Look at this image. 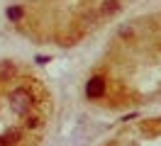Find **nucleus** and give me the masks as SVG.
<instances>
[{"instance_id": "obj_1", "label": "nucleus", "mask_w": 161, "mask_h": 146, "mask_svg": "<svg viewBox=\"0 0 161 146\" xmlns=\"http://www.w3.org/2000/svg\"><path fill=\"white\" fill-rule=\"evenodd\" d=\"M32 102H34V100H32V93L27 90V88H17V90L10 93V107H12L15 115L25 117L32 110Z\"/></svg>"}, {"instance_id": "obj_2", "label": "nucleus", "mask_w": 161, "mask_h": 146, "mask_svg": "<svg viewBox=\"0 0 161 146\" xmlns=\"http://www.w3.org/2000/svg\"><path fill=\"white\" fill-rule=\"evenodd\" d=\"M86 95L88 97H103L105 95V80L100 76H93L88 80V85H86Z\"/></svg>"}, {"instance_id": "obj_3", "label": "nucleus", "mask_w": 161, "mask_h": 146, "mask_svg": "<svg viewBox=\"0 0 161 146\" xmlns=\"http://www.w3.org/2000/svg\"><path fill=\"white\" fill-rule=\"evenodd\" d=\"M117 10H120V3H117V0H105V3H103L100 15H103V17H110V15H115Z\"/></svg>"}, {"instance_id": "obj_4", "label": "nucleus", "mask_w": 161, "mask_h": 146, "mask_svg": "<svg viewBox=\"0 0 161 146\" xmlns=\"http://www.w3.org/2000/svg\"><path fill=\"white\" fill-rule=\"evenodd\" d=\"M17 139H20V134H17V132H8V134L3 136V141H5V146H12L15 141H17Z\"/></svg>"}, {"instance_id": "obj_5", "label": "nucleus", "mask_w": 161, "mask_h": 146, "mask_svg": "<svg viewBox=\"0 0 161 146\" xmlns=\"http://www.w3.org/2000/svg\"><path fill=\"white\" fill-rule=\"evenodd\" d=\"M8 17L10 19H20L22 17V8H8Z\"/></svg>"}, {"instance_id": "obj_6", "label": "nucleus", "mask_w": 161, "mask_h": 146, "mask_svg": "<svg viewBox=\"0 0 161 146\" xmlns=\"http://www.w3.org/2000/svg\"><path fill=\"white\" fill-rule=\"evenodd\" d=\"M25 127H27V129H37V127H39V119H37V117H30V119L25 122Z\"/></svg>"}, {"instance_id": "obj_7", "label": "nucleus", "mask_w": 161, "mask_h": 146, "mask_svg": "<svg viewBox=\"0 0 161 146\" xmlns=\"http://www.w3.org/2000/svg\"><path fill=\"white\" fill-rule=\"evenodd\" d=\"M0 146H5V141H3V136H0Z\"/></svg>"}]
</instances>
